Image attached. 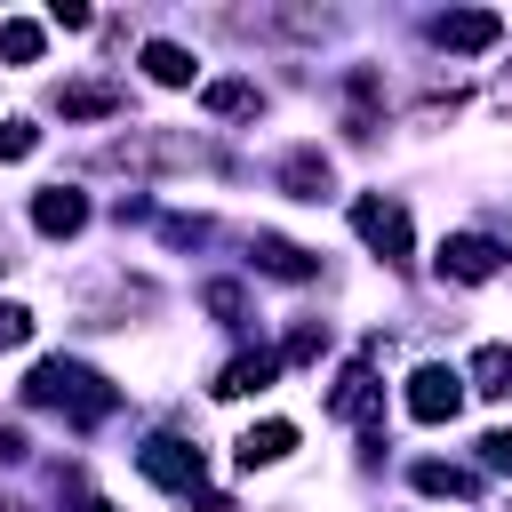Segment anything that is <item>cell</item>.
Here are the masks:
<instances>
[{
  "mask_svg": "<svg viewBox=\"0 0 512 512\" xmlns=\"http://www.w3.org/2000/svg\"><path fill=\"white\" fill-rule=\"evenodd\" d=\"M24 400H32V408H64L72 424H104V416L120 408V392H112L104 376H88L80 360H40V368L24 376Z\"/></svg>",
  "mask_w": 512,
  "mask_h": 512,
  "instance_id": "6da1fadb",
  "label": "cell"
},
{
  "mask_svg": "<svg viewBox=\"0 0 512 512\" xmlns=\"http://www.w3.org/2000/svg\"><path fill=\"white\" fill-rule=\"evenodd\" d=\"M352 232L384 256V264H408V248H416V232H408V208L400 200H384V192H368V200H352Z\"/></svg>",
  "mask_w": 512,
  "mask_h": 512,
  "instance_id": "7a4b0ae2",
  "label": "cell"
},
{
  "mask_svg": "<svg viewBox=\"0 0 512 512\" xmlns=\"http://www.w3.org/2000/svg\"><path fill=\"white\" fill-rule=\"evenodd\" d=\"M136 464H144V480H160V488H176V496H192V504L208 496V488H200V448L176 440V432H152V440L136 448Z\"/></svg>",
  "mask_w": 512,
  "mask_h": 512,
  "instance_id": "3957f363",
  "label": "cell"
},
{
  "mask_svg": "<svg viewBox=\"0 0 512 512\" xmlns=\"http://www.w3.org/2000/svg\"><path fill=\"white\" fill-rule=\"evenodd\" d=\"M464 392H472V384H464L456 368H440V360H424V368L408 376V416H416V424H448V416L464 408Z\"/></svg>",
  "mask_w": 512,
  "mask_h": 512,
  "instance_id": "277c9868",
  "label": "cell"
},
{
  "mask_svg": "<svg viewBox=\"0 0 512 512\" xmlns=\"http://www.w3.org/2000/svg\"><path fill=\"white\" fill-rule=\"evenodd\" d=\"M432 40H440L448 56H480V48L504 40V16H496V8H448V16H432Z\"/></svg>",
  "mask_w": 512,
  "mask_h": 512,
  "instance_id": "5b68a950",
  "label": "cell"
},
{
  "mask_svg": "<svg viewBox=\"0 0 512 512\" xmlns=\"http://www.w3.org/2000/svg\"><path fill=\"white\" fill-rule=\"evenodd\" d=\"M32 224H40L48 240H72V232L88 224V192H72V184H48V192H32Z\"/></svg>",
  "mask_w": 512,
  "mask_h": 512,
  "instance_id": "8992f818",
  "label": "cell"
},
{
  "mask_svg": "<svg viewBox=\"0 0 512 512\" xmlns=\"http://www.w3.org/2000/svg\"><path fill=\"white\" fill-rule=\"evenodd\" d=\"M440 280H464V288L496 280V248H488L480 232H456V240H440Z\"/></svg>",
  "mask_w": 512,
  "mask_h": 512,
  "instance_id": "52a82bcc",
  "label": "cell"
},
{
  "mask_svg": "<svg viewBox=\"0 0 512 512\" xmlns=\"http://www.w3.org/2000/svg\"><path fill=\"white\" fill-rule=\"evenodd\" d=\"M328 416H344V424H376V376H368V360H352V368L336 376Z\"/></svg>",
  "mask_w": 512,
  "mask_h": 512,
  "instance_id": "ba28073f",
  "label": "cell"
},
{
  "mask_svg": "<svg viewBox=\"0 0 512 512\" xmlns=\"http://www.w3.org/2000/svg\"><path fill=\"white\" fill-rule=\"evenodd\" d=\"M272 376H280V352H240V360H232L208 392H216V400H248V392H264Z\"/></svg>",
  "mask_w": 512,
  "mask_h": 512,
  "instance_id": "9c48e42d",
  "label": "cell"
},
{
  "mask_svg": "<svg viewBox=\"0 0 512 512\" xmlns=\"http://www.w3.org/2000/svg\"><path fill=\"white\" fill-rule=\"evenodd\" d=\"M288 448H296V424H288V416H264V424L240 432V464H248V472H256V464H280Z\"/></svg>",
  "mask_w": 512,
  "mask_h": 512,
  "instance_id": "30bf717a",
  "label": "cell"
},
{
  "mask_svg": "<svg viewBox=\"0 0 512 512\" xmlns=\"http://www.w3.org/2000/svg\"><path fill=\"white\" fill-rule=\"evenodd\" d=\"M56 112L64 120H104V112H120V88L112 80H72V88H56Z\"/></svg>",
  "mask_w": 512,
  "mask_h": 512,
  "instance_id": "8fae6325",
  "label": "cell"
},
{
  "mask_svg": "<svg viewBox=\"0 0 512 512\" xmlns=\"http://www.w3.org/2000/svg\"><path fill=\"white\" fill-rule=\"evenodd\" d=\"M144 72H152L160 88H192V80H200L192 48H176V40H144Z\"/></svg>",
  "mask_w": 512,
  "mask_h": 512,
  "instance_id": "7c38bea8",
  "label": "cell"
},
{
  "mask_svg": "<svg viewBox=\"0 0 512 512\" xmlns=\"http://www.w3.org/2000/svg\"><path fill=\"white\" fill-rule=\"evenodd\" d=\"M200 104H208V112H224V120H256V112H264L256 80H208V88H200Z\"/></svg>",
  "mask_w": 512,
  "mask_h": 512,
  "instance_id": "4fadbf2b",
  "label": "cell"
},
{
  "mask_svg": "<svg viewBox=\"0 0 512 512\" xmlns=\"http://www.w3.org/2000/svg\"><path fill=\"white\" fill-rule=\"evenodd\" d=\"M256 264H264L272 280H312V272H320V264H312L296 240H280V232H264V240H256Z\"/></svg>",
  "mask_w": 512,
  "mask_h": 512,
  "instance_id": "5bb4252c",
  "label": "cell"
},
{
  "mask_svg": "<svg viewBox=\"0 0 512 512\" xmlns=\"http://www.w3.org/2000/svg\"><path fill=\"white\" fill-rule=\"evenodd\" d=\"M472 392H488V400L512 392V344H480L472 352Z\"/></svg>",
  "mask_w": 512,
  "mask_h": 512,
  "instance_id": "9a60e30c",
  "label": "cell"
},
{
  "mask_svg": "<svg viewBox=\"0 0 512 512\" xmlns=\"http://www.w3.org/2000/svg\"><path fill=\"white\" fill-rule=\"evenodd\" d=\"M40 48H48V32H40V24L0 16V56H8V64H40Z\"/></svg>",
  "mask_w": 512,
  "mask_h": 512,
  "instance_id": "2e32d148",
  "label": "cell"
},
{
  "mask_svg": "<svg viewBox=\"0 0 512 512\" xmlns=\"http://www.w3.org/2000/svg\"><path fill=\"white\" fill-rule=\"evenodd\" d=\"M280 184H288L296 200H320V192H328V160H320V152H296V160L280 168Z\"/></svg>",
  "mask_w": 512,
  "mask_h": 512,
  "instance_id": "e0dca14e",
  "label": "cell"
},
{
  "mask_svg": "<svg viewBox=\"0 0 512 512\" xmlns=\"http://www.w3.org/2000/svg\"><path fill=\"white\" fill-rule=\"evenodd\" d=\"M416 488H424V496H472V472H456V464H416Z\"/></svg>",
  "mask_w": 512,
  "mask_h": 512,
  "instance_id": "ac0fdd59",
  "label": "cell"
},
{
  "mask_svg": "<svg viewBox=\"0 0 512 512\" xmlns=\"http://www.w3.org/2000/svg\"><path fill=\"white\" fill-rule=\"evenodd\" d=\"M32 144H40V128H32V120H0V160H24Z\"/></svg>",
  "mask_w": 512,
  "mask_h": 512,
  "instance_id": "d6986e66",
  "label": "cell"
},
{
  "mask_svg": "<svg viewBox=\"0 0 512 512\" xmlns=\"http://www.w3.org/2000/svg\"><path fill=\"white\" fill-rule=\"evenodd\" d=\"M24 336H32V312L24 304H0V352H16Z\"/></svg>",
  "mask_w": 512,
  "mask_h": 512,
  "instance_id": "ffe728a7",
  "label": "cell"
},
{
  "mask_svg": "<svg viewBox=\"0 0 512 512\" xmlns=\"http://www.w3.org/2000/svg\"><path fill=\"white\" fill-rule=\"evenodd\" d=\"M208 312H216V320H240V312H248V296H240L232 280H216V288H208Z\"/></svg>",
  "mask_w": 512,
  "mask_h": 512,
  "instance_id": "44dd1931",
  "label": "cell"
},
{
  "mask_svg": "<svg viewBox=\"0 0 512 512\" xmlns=\"http://www.w3.org/2000/svg\"><path fill=\"white\" fill-rule=\"evenodd\" d=\"M480 456H488V472H512V424H504V432H488V440H480Z\"/></svg>",
  "mask_w": 512,
  "mask_h": 512,
  "instance_id": "7402d4cb",
  "label": "cell"
},
{
  "mask_svg": "<svg viewBox=\"0 0 512 512\" xmlns=\"http://www.w3.org/2000/svg\"><path fill=\"white\" fill-rule=\"evenodd\" d=\"M496 104H504V112H512V64H504V80H496Z\"/></svg>",
  "mask_w": 512,
  "mask_h": 512,
  "instance_id": "603a6c76",
  "label": "cell"
},
{
  "mask_svg": "<svg viewBox=\"0 0 512 512\" xmlns=\"http://www.w3.org/2000/svg\"><path fill=\"white\" fill-rule=\"evenodd\" d=\"M80 512H112V504H80Z\"/></svg>",
  "mask_w": 512,
  "mask_h": 512,
  "instance_id": "cb8c5ba5",
  "label": "cell"
}]
</instances>
